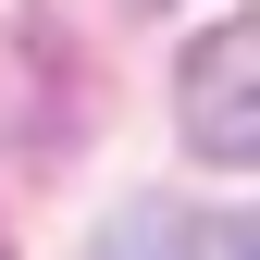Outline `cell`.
<instances>
[{"label": "cell", "mask_w": 260, "mask_h": 260, "mask_svg": "<svg viewBox=\"0 0 260 260\" xmlns=\"http://www.w3.org/2000/svg\"><path fill=\"white\" fill-rule=\"evenodd\" d=\"M248 62H260V25L223 13L199 50H186V137H199L211 161H248L260 149V100H248Z\"/></svg>", "instance_id": "6da1fadb"}, {"label": "cell", "mask_w": 260, "mask_h": 260, "mask_svg": "<svg viewBox=\"0 0 260 260\" xmlns=\"http://www.w3.org/2000/svg\"><path fill=\"white\" fill-rule=\"evenodd\" d=\"M186 248H199V236H186V211H161V199H137V211L100 236V260H186Z\"/></svg>", "instance_id": "7a4b0ae2"}]
</instances>
